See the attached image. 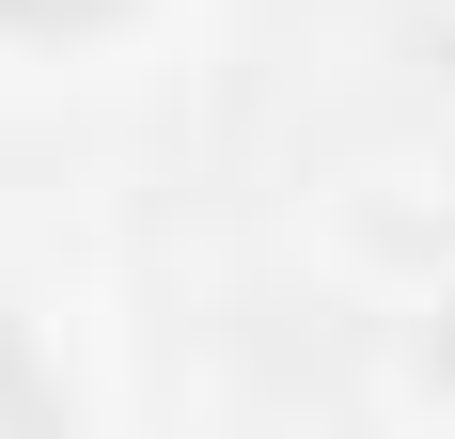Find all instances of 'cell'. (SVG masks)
<instances>
[{
  "label": "cell",
  "instance_id": "1",
  "mask_svg": "<svg viewBox=\"0 0 455 439\" xmlns=\"http://www.w3.org/2000/svg\"><path fill=\"white\" fill-rule=\"evenodd\" d=\"M0 424H63V377H47L16 330H0Z\"/></svg>",
  "mask_w": 455,
  "mask_h": 439
},
{
  "label": "cell",
  "instance_id": "2",
  "mask_svg": "<svg viewBox=\"0 0 455 439\" xmlns=\"http://www.w3.org/2000/svg\"><path fill=\"white\" fill-rule=\"evenodd\" d=\"M16 32H79V16H110V0H0Z\"/></svg>",
  "mask_w": 455,
  "mask_h": 439
}]
</instances>
